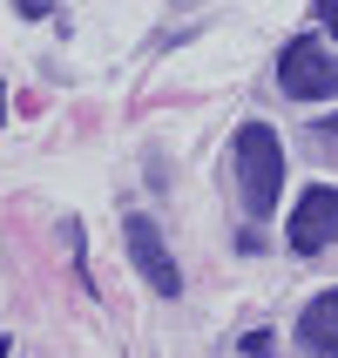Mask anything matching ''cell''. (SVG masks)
Returning <instances> with one entry per match:
<instances>
[{"label": "cell", "instance_id": "6da1fadb", "mask_svg": "<svg viewBox=\"0 0 338 358\" xmlns=\"http://www.w3.org/2000/svg\"><path fill=\"white\" fill-rule=\"evenodd\" d=\"M230 156H237V189H244V210L251 217H271L278 210V189H284V142L271 122H244L237 142H230Z\"/></svg>", "mask_w": 338, "mask_h": 358}, {"label": "cell", "instance_id": "7a4b0ae2", "mask_svg": "<svg viewBox=\"0 0 338 358\" xmlns=\"http://www.w3.org/2000/svg\"><path fill=\"white\" fill-rule=\"evenodd\" d=\"M278 88L291 101H338V55H325L311 34L284 41L278 55Z\"/></svg>", "mask_w": 338, "mask_h": 358}, {"label": "cell", "instance_id": "3957f363", "mask_svg": "<svg viewBox=\"0 0 338 358\" xmlns=\"http://www.w3.org/2000/svg\"><path fill=\"white\" fill-rule=\"evenodd\" d=\"M129 264H136L142 278H149V291L156 298H183V271H176V257H169V243H162V230L149 217H129Z\"/></svg>", "mask_w": 338, "mask_h": 358}, {"label": "cell", "instance_id": "277c9868", "mask_svg": "<svg viewBox=\"0 0 338 358\" xmlns=\"http://www.w3.org/2000/svg\"><path fill=\"white\" fill-rule=\"evenodd\" d=\"M284 237H291V250H298V257H311V250H325V243L338 237V189H332V182H311V189L298 196V210H291V230H284Z\"/></svg>", "mask_w": 338, "mask_h": 358}, {"label": "cell", "instance_id": "5b68a950", "mask_svg": "<svg viewBox=\"0 0 338 358\" xmlns=\"http://www.w3.org/2000/svg\"><path fill=\"white\" fill-rule=\"evenodd\" d=\"M298 345L318 352V358H338V291H318L298 311Z\"/></svg>", "mask_w": 338, "mask_h": 358}, {"label": "cell", "instance_id": "8992f818", "mask_svg": "<svg viewBox=\"0 0 338 358\" xmlns=\"http://www.w3.org/2000/svg\"><path fill=\"white\" fill-rule=\"evenodd\" d=\"M318 20H325V34L338 41V0H318Z\"/></svg>", "mask_w": 338, "mask_h": 358}, {"label": "cell", "instance_id": "52a82bcc", "mask_svg": "<svg viewBox=\"0 0 338 358\" xmlns=\"http://www.w3.org/2000/svg\"><path fill=\"white\" fill-rule=\"evenodd\" d=\"M20 14H34V20H48V14H55V0H20Z\"/></svg>", "mask_w": 338, "mask_h": 358}]
</instances>
